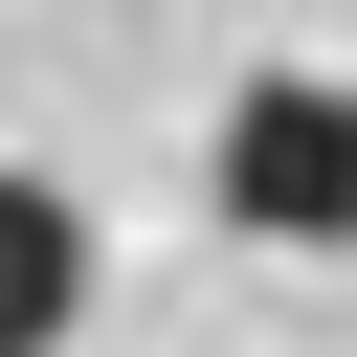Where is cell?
<instances>
[{"label": "cell", "mask_w": 357, "mask_h": 357, "mask_svg": "<svg viewBox=\"0 0 357 357\" xmlns=\"http://www.w3.org/2000/svg\"><path fill=\"white\" fill-rule=\"evenodd\" d=\"M223 223L245 245H357V89L335 67H268L223 112Z\"/></svg>", "instance_id": "1"}, {"label": "cell", "mask_w": 357, "mask_h": 357, "mask_svg": "<svg viewBox=\"0 0 357 357\" xmlns=\"http://www.w3.org/2000/svg\"><path fill=\"white\" fill-rule=\"evenodd\" d=\"M67 312H89V201L0 156V357H67Z\"/></svg>", "instance_id": "2"}]
</instances>
